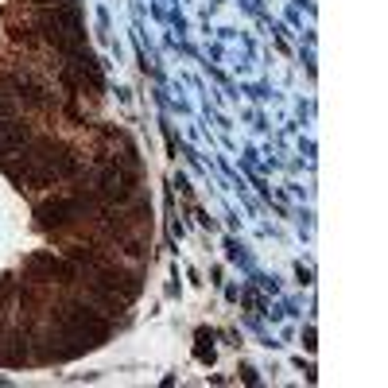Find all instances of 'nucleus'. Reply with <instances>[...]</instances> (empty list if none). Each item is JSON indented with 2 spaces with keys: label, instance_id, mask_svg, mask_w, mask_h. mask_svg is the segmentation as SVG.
<instances>
[{
  "label": "nucleus",
  "instance_id": "nucleus-1",
  "mask_svg": "<svg viewBox=\"0 0 388 388\" xmlns=\"http://www.w3.org/2000/svg\"><path fill=\"white\" fill-rule=\"evenodd\" d=\"M55 326H59V334L66 342H78V345H97L109 338V323L94 307H86V303H66V307H59Z\"/></svg>",
  "mask_w": 388,
  "mask_h": 388
},
{
  "label": "nucleus",
  "instance_id": "nucleus-2",
  "mask_svg": "<svg viewBox=\"0 0 388 388\" xmlns=\"http://www.w3.org/2000/svg\"><path fill=\"white\" fill-rule=\"evenodd\" d=\"M39 28H43V35L51 39V43L59 47L62 55H70V51H78V47H86L82 16H78V8H70V4H59L55 12H47L43 20H39Z\"/></svg>",
  "mask_w": 388,
  "mask_h": 388
},
{
  "label": "nucleus",
  "instance_id": "nucleus-3",
  "mask_svg": "<svg viewBox=\"0 0 388 388\" xmlns=\"http://www.w3.org/2000/svg\"><path fill=\"white\" fill-rule=\"evenodd\" d=\"M86 210H94V202L89 198H51V202H43L39 206V221L43 226H66V221H74V218H82Z\"/></svg>",
  "mask_w": 388,
  "mask_h": 388
},
{
  "label": "nucleus",
  "instance_id": "nucleus-4",
  "mask_svg": "<svg viewBox=\"0 0 388 388\" xmlns=\"http://www.w3.org/2000/svg\"><path fill=\"white\" fill-rule=\"evenodd\" d=\"M132 171H121V167H105L101 175H97V194L105 198V202H128L132 198Z\"/></svg>",
  "mask_w": 388,
  "mask_h": 388
},
{
  "label": "nucleus",
  "instance_id": "nucleus-5",
  "mask_svg": "<svg viewBox=\"0 0 388 388\" xmlns=\"http://www.w3.org/2000/svg\"><path fill=\"white\" fill-rule=\"evenodd\" d=\"M31 144V128L20 125V121H0V160L4 155H16Z\"/></svg>",
  "mask_w": 388,
  "mask_h": 388
},
{
  "label": "nucleus",
  "instance_id": "nucleus-6",
  "mask_svg": "<svg viewBox=\"0 0 388 388\" xmlns=\"http://www.w3.org/2000/svg\"><path fill=\"white\" fill-rule=\"evenodd\" d=\"M28 268H31V272H43V276H66V279L74 276V272H70V264H59L55 257H35V260L28 264Z\"/></svg>",
  "mask_w": 388,
  "mask_h": 388
},
{
  "label": "nucleus",
  "instance_id": "nucleus-7",
  "mask_svg": "<svg viewBox=\"0 0 388 388\" xmlns=\"http://www.w3.org/2000/svg\"><path fill=\"white\" fill-rule=\"evenodd\" d=\"M12 86L20 89V97H28V105H43V101H47V97H43V89H39L35 82H23V78H16Z\"/></svg>",
  "mask_w": 388,
  "mask_h": 388
},
{
  "label": "nucleus",
  "instance_id": "nucleus-8",
  "mask_svg": "<svg viewBox=\"0 0 388 388\" xmlns=\"http://www.w3.org/2000/svg\"><path fill=\"white\" fill-rule=\"evenodd\" d=\"M12 105H16V97H8L4 89H0V117H8V113H12Z\"/></svg>",
  "mask_w": 388,
  "mask_h": 388
},
{
  "label": "nucleus",
  "instance_id": "nucleus-9",
  "mask_svg": "<svg viewBox=\"0 0 388 388\" xmlns=\"http://www.w3.org/2000/svg\"><path fill=\"white\" fill-rule=\"evenodd\" d=\"M35 4H55V8H59V4H66V0H35Z\"/></svg>",
  "mask_w": 388,
  "mask_h": 388
}]
</instances>
